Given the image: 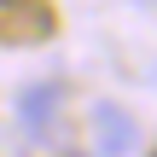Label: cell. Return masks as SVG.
Listing matches in <instances>:
<instances>
[{
	"mask_svg": "<svg viewBox=\"0 0 157 157\" xmlns=\"http://www.w3.org/2000/svg\"><path fill=\"white\" fill-rule=\"evenodd\" d=\"M17 122H23V134H29L35 146L64 140V93L47 87V82H29V87L17 93Z\"/></svg>",
	"mask_w": 157,
	"mask_h": 157,
	"instance_id": "6da1fadb",
	"label": "cell"
},
{
	"mask_svg": "<svg viewBox=\"0 0 157 157\" xmlns=\"http://www.w3.org/2000/svg\"><path fill=\"white\" fill-rule=\"evenodd\" d=\"M87 128H93V151L99 157H134V146H140V128L117 99H99L87 111Z\"/></svg>",
	"mask_w": 157,
	"mask_h": 157,
	"instance_id": "7a4b0ae2",
	"label": "cell"
}]
</instances>
